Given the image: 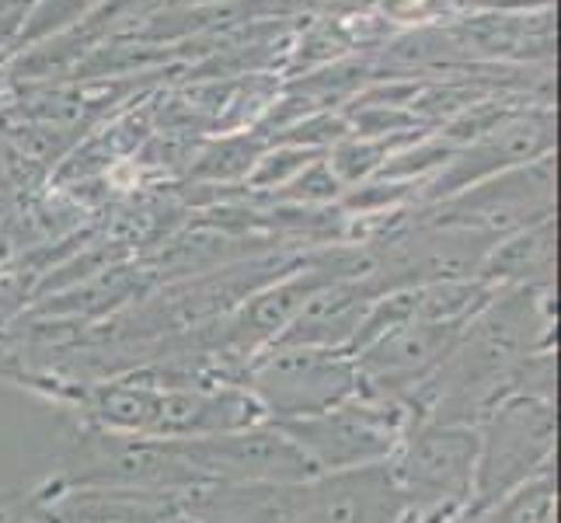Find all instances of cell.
I'll list each match as a JSON object with an SVG mask.
<instances>
[{
    "label": "cell",
    "instance_id": "ffe728a7",
    "mask_svg": "<svg viewBox=\"0 0 561 523\" xmlns=\"http://www.w3.org/2000/svg\"><path fill=\"white\" fill-rule=\"evenodd\" d=\"M182 4H209V0H182Z\"/></svg>",
    "mask_w": 561,
    "mask_h": 523
},
{
    "label": "cell",
    "instance_id": "30bf717a",
    "mask_svg": "<svg viewBox=\"0 0 561 523\" xmlns=\"http://www.w3.org/2000/svg\"><path fill=\"white\" fill-rule=\"evenodd\" d=\"M185 492H144L105 486H49L32 492L46 523H188Z\"/></svg>",
    "mask_w": 561,
    "mask_h": 523
},
{
    "label": "cell",
    "instance_id": "2e32d148",
    "mask_svg": "<svg viewBox=\"0 0 561 523\" xmlns=\"http://www.w3.org/2000/svg\"><path fill=\"white\" fill-rule=\"evenodd\" d=\"M324 158V150H311V147H297V144H279L273 154L255 161V168L248 171V182L259 189H283L297 179L304 168H311L314 161Z\"/></svg>",
    "mask_w": 561,
    "mask_h": 523
},
{
    "label": "cell",
    "instance_id": "7a4b0ae2",
    "mask_svg": "<svg viewBox=\"0 0 561 523\" xmlns=\"http://www.w3.org/2000/svg\"><path fill=\"white\" fill-rule=\"evenodd\" d=\"M387 464L415 523H447L474 499L478 430L415 419Z\"/></svg>",
    "mask_w": 561,
    "mask_h": 523
},
{
    "label": "cell",
    "instance_id": "8fae6325",
    "mask_svg": "<svg viewBox=\"0 0 561 523\" xmlns=\"http://www.w3.org/2000/svg\"><path fill=\"white\" fill-rule=\"evenodd\" d=\"M377 300L374 286L366 276H350L321 286L318 294L307 297L297 318L286 325V332L273 345H304V349H345L359 332V325Z\"/></svg>",
    "mask_w": 561,
    "mask_h": 523
},
{
    "label": "cell",
    "instance_id": "d6986e66",
    "mask_svg": "<svg viewBox=\"0 0 561 523\" xmlns=\"http://www.w3.org/2000/svg\"><path fill=\"white\" fill-rule=\"evenodd\" d=\"M0 523H46L43 513H38L35 499H0Z\"/></svg>",
    "mask_w": 561,
    "mask_h": 523
},
{
    "label": "cell",
    "instance_id": "9c48e42d",
    "mask_svg": "<svg viewBox=\"0 0 561 523\" xmlns=\"http://www.w3.org/2000/svg\"><path fill=\"white\" fill-rule=\"evenodd\" d=\"M551 206H554V161L548 154V158L506 168L492 174V179L443 200L439 224L471 227L481 230V235L506 238L519 227L551 217Z\"/></svg>",
    "mask_w": 561,
    "mask_h": 523
},
{
    "label": "cell",
    "instance_id": "8992f818",
    "mask_svg": "<svg viewBox=\"0 0 561 523\" xmlns=\"http://www.w3.org/2000/svg\"><path fill=\"white\" fill-rule=\"evenodd\" d=\"M238 384L259 401L265 422H279L324 412L356 395L359 374L345 349L268 345L238 374Z\"/></svg>",
    "mask_w": 561,
    "mask_h": 523
},
{
    "label": "cell",
    "instance_id": "9a60e30c",
    "mask_svg": "<svg viewBox=\"0 0 561 523\" xmlns=\"http://www.w3.org/2000/svg\"><path fill=\"white\" fill-rule=\"evenodd\" d=\"M394 137L380 140V137H345L335 147L324 150V164L335 174V182L342 189H353L356 182H366L370 174L383 168V161L391 158Z\"/></svg>",
    "mask_w": 561,
    "mask_h": 523
},
{
    "label": "cell",
    "instance_id": "3957f363",
    "mask_svg": "<svg viewBox=\"0 0 561 523\" xmlns=\"http://www.w3.org/2000/svg\"><path fill=\"white\" fill-rule=\"evenodd\" d=\"M474 430L478 468L471 507H489L537 475L554 471L558 419L551 398L506 395L474 422Z\"/></svg>",
    "mask_w": 561,
    "mask_h": 523
},
{
    "label": "cell",
    "instance_id": "ba28073f",
    "mask_svg": "<svg viewBox=\"0 0 561 523\" xmlns=\"http://www.w3.org/2000/svg\"><path fill=\"white\" fill-rule=\"evenodd\" d=\"M276 496L279 523H404L409 516L387 461L321 471L297 486H279Z\"/></svg>",
    "mask_w": 561,
    "mask_h": 523
},
{
    "label": "cell",
    "instance_id": "5b68a950",
    "mask_svg": "<svg viewBox=\"0 0 561 523\" xmlns=\"http://www.w3.org/2000/svg\"><path fill=\"white\" fill-rule=\"evenodd\" d=\"M53 486H105L144 492H188L203 481L192 475L175 440H153L81 422L64 451Z\"/></svg>",
    "mask_w": 561,
    "mask_h": 523
},
{
    "label": "cell",
    "instance_id": "6da1fadb",
    "mask_svg": "<svg viewBox=\"0 0 561 523\" xmlns=\"http://www.w3.org/2000/svg\"><path fill=\"white\" fill-rule=\"evenodd\" d=\"M551 289H495V297L463 321L447 363L430 387L422 419L474 425L513 391L524 360L551 345Z\"/></svg>",
    "mask_w": 561,
    "mask_h": 523
},
{
    "label": "cell",
    "instance_id": "52a82bcc",
    "mask_svg": "<svg viewBox=\"0 0 561 523\" xmlns=\"http://www.w3.org/2000/svg\"><path fill=\"white\" fill-rule=\"evenodd\" d=\"M179 454L203 486H297L314 468L273 422H255L244 430L175 440Z\"/></svg>",
    "mask_w": 561,
    "mask_h": 523
},
{
    "label": "cell",
    "instance_id": "277c9868",
    "mask_svg": "<svg viewBox=\"0 0 561 523\" xmlns=\"http://www.w3.org/2000/svg\"><path fill=\"white\" fill-rule=\"evenodd\" d=\"M273 425L307 457L314 475H321L391 461L398 443L409 433L412 416L401 405L359 387L356 395L332 409L300 419H279Z\"/></svg>",
    "mask_w": 561,
    "mask_h": 523
},
{
    "label": "cell",
    "instance_id": "e0dca14e",
    "mask_svg": "<svg viewBox=\"0 0 561 523\" xmlns=\"http://www.w3.org/2000/svg\"><path fill=\"white\" fill-rule=\"evenodd\" d=\"M259 158V140H224L220 147L203 154L196 171L206 174V179H238V174H248L255 168Z\"/></svg>",
    "mask_w": 561,
    "mask_h": 523
},
{
    "label": "cell",
    "instance_id": "7c38bea8",
    "mask_svg": "<svg viewBox=\"0 0 561 523\" xmlns=\"http://www.w3.org/2000/svg\"><path fill=\"white\" fill-rule=\"evenodd\" d=\"M478 280L492 286H534L551 289L554 283V217L534 220L513 235L499 238L481 259Z\"/></svg>",
    "mask_w": 561,
    "mask_h": 523
},
{
    "label": "cell",
    "instance_id": "5bb4252c",
    "mask_svg": "<svg viewBox=\"0 0 561 523\" xmlns=\"http://www.w3.org/2000/svg\"><path fill=\"white\" fill-rule=\"evenodd\" d=\"M447 523H554V475H537L506 499L489 507H468Z\"/></svg>",
    "mask_w": 561,
    "mask_h": 523
},
{
    "label": "cell",
    "instance_id": "4fadbf2b",
    "mask_svg": "<svg viewBox=\"0 0 561 523\" xmlns=\"http://www.w3.org/2000/svg\"><path fill=\"white\" fill-rule=\"evenodd\" d=\"M182 507L188 523H279V496L268 486H199Z\"/></svg>",
    "mask_w": 561,
    "mask_h": 523
},
{
    "label": "cell",
    "instance_id": "ac0fdd59",
    "mask_svg": "<svg viewBox=\"0 0 561 523\" xmlns=\"http://www.w3.org/2000/svg\"><path fill=\"white\" fill-rule=\"evenodd\" d=\"M342 192V185L335 182V174L328 171L324 158L314 161L311 168H304L289 185H283V196L294 203H332Z\"/></svg>",
    "mask_w": 561,
    "mask_h": 523
}]
</instances>
